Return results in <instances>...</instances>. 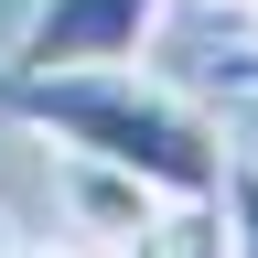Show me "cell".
I'll use <instances>...</instances> for the list:
<instances>
[{
    "label": "cell",
    "mask_w": 258,
    "mask_h": 258,
    "mask_svg": "<svg viewBox=\"0 0 258 258\" xmlns=\"http://www.w3.org/2000/svg\"><path fill=\"white\" fill-rule=\"evenodd\" d=\"M0 118H22L32 140H54V151L118 161V172H140L151 194H172V205L226 194V161H237V140H226L194 97L151 86L140 64H54V76H11V64H0Z\"/></svg>",
    "instance_id": "obj_1"
},
{
    "label": "cell",
    "mask_w": 258,
    "mask_h": 258,
    "mask_svg": "<svg viewBox=\"0 0 258 258\" xmlns=\"http://www.w3.org/2000/svg\"><path fill=\"white\" fill-rule=\"evenodd\" d=\"M172 0H32V22L11 32V76H54V64H140Z\"/></svg>",
    "instance_id": "obj_2"
},
{
    "label": "cell",
    "mask_w": 258,
    "mask_h": 258,
    "mask_svg": "<svg viewBox=\"0 0 258 258\" xmlns=\"http://www.w3.org/2000/svg\"><path fill=\"white\" fill-rule=\"evenodd\" d=\"M54 205H64V237H76V247L118 258V247L151 237V215L172 205V194H151L140 172H118V161H97V151H64L54 161Z\"/></svg>",
    "instance_id": "obj_3"
},
{
    "label": "cell",
    "mask_w": 258,
    "mask_h": 258,
    "mask_svg": "<svg viewBox=\"0 0 258 258\" xmlns=\"http://www.w3.org/2000/svg\"><path fill=\"white\" fill-rule=\"evenodd\" d=\"M118 258H226V194H194V205H161L140 247Z\"/></svg>",
    "instance_id": "obj_4"
},
{
    "label": "cell",
    "mask_w": 258,
    "mask_h": 258,
    "mask_svg": "<svg viewBox=\"0 0 258 258\" xmlns=\"http://www.w3.org/2000/svg\"><path fill=\"white\" fill-rule=\"evenodd\" d=\"M226 258H258V151L226 161Z\"/></svg>",
    "instance_id": "obj_5"
},
{
    "label": "cell",
    "mask_w": 258,
    "mask_h": 258,
    "mask_svg": "<svg viewBox=\"0 0 258 258\" xmlns=\"http://www.w3.org/2000/svg\"><path fill=\"white\" fill-rule=\"evenodd\" d=\"M226 86H237V97H258V43H237V54H226Z\"/></svg>",
    "instance_id": "obj_6"
},
{
    "label": "cell",
    "mask_w": 258,
    "mask_h": 258,
    "mask_svg": "<svg viewBox=\"0 0 258 258\" xmlns=\"http://www.w3.org/2000/svg\"><path fill=\"white\" fill-rule=\"evenodd\" d=\"M11 258H97V247H76V237H32V247H22V237H11Z\"/></svg>",
    "instance_id": "obj_7"
},
{
    "label": "cell",
    "mask_w": 258,
    "mask_h": 258,
    "mask_svg": "<svg viewBox=\"0 0 258 258\" xmlns=\"http://www.w3.org/2000/svg\"><path fill=\"white\" fill-rule=\"evenodd\" d=\"M226 11H237V22H247V32H258V0H226Z\"/></svg>",
    "instance_id": "obj_8"
},
{
    "label": "cell",
    "mask_w": 258,
    "mask_h": 258,
    "mask_svg": "<svg viewBox=\"0 0 258 258\" xmlns=\"http://www.w3.org/2000/svg\"><path fill=\"white\" fill-rule=\"evenodd\" d=\"M0 258H11V215H0Z\"/></svg>",
    "instance_id": "obj_9"
},
{
    "label": "cell",
    "mask_w": 258,
    "mask_h": 258,
    "mask_svg": "<svg viewBox=\"0 0 258 258\" xmlns=\"http://www.w3.org/2000/svg\"><path fill=\"white\" fill-rule=\"evenodd\" d=\"M247 151H258V140H247Z\"/></svg>",
    "instance_id": "obj_10"
}]
</instances>
